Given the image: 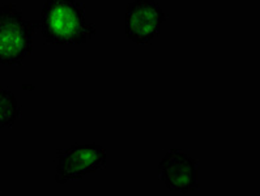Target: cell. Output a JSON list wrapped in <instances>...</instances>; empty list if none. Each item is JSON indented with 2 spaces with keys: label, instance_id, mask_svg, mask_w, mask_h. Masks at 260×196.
Returning a JSON list of instances; mask_svg holds the SVG:
<instances>
[{
  "label": "cell",
  "instance_id": "cell-1",
  "mask_svg": "<svg viewBox=\"0 0 260 196\" xmlns=\"http://www.w3.org/2000/svg\"><path fill=\"white\" fill-rule=\"evenodd\" d=\"M38 29L52 45H83L97 34L94 24L86 21L85 7L79 0H46Z\"/></svg>",
  "mask_w": 260,
  "mask_h": 196
},
{
  "label": "cell",
  "instance_id": "cell-2",
  "mask_svg": "<svg viewBox=\"0 0 260 196\" xmlns=\"http://www.w3.org/2000/svg\"><path fill=\"white\" fill-rule=\"evenodd\" d=\"M38 20L29 21L13 3L0 6V64L17 66L33 51Z\"/></svg>",
  "mask_w": 260,
  "mask_h": 196
},
{
  "label": "cell",
  "instance_id": "cell-3",
  "mask_svg": "<svg viewBox=\"0 0 260 196\" xmlns=\"http://www.w3.org/2000/svg\"><path fill=\"white\" fill-rule=\"evenodd\" d=\"M106 149L101 145L75 144L56 152L55 182L66 184L70 181H81L106 166Z\"/></svg>",
  "mask_w": 260,
  "mask_h": 196
},
{
  "label": "cell",
  "instance_id": "cell-4",
  "mask_svg": "<svg viewBox=\"0 0 260 196\" xmlns=\"http://www.w3.org/2000/svg\"><path fill=\"white\" fill-rule=\"evenodd\" d=\"M200 164L183 149H169L157 166L158 178L173 192L188 193L200 188Z\"/></svg>",
  "mask_w": 260,
  "mask_h": 196
},
{
  "label": "cell",
  "instance_id": "cell-5",
  "mask_svg": "<svg viewBox=\"0 0 260 196\" xmlns=\"http://www.w3.org/2000/svg\"><path fill=\"white\" fill-rule=\"evenodd\" d=\"M165 20L156 0H132L125 10V36L138 45L149 43L161 34Z\"/></svg>",
  "mask_w": 260,
  "mask_h": 196
},
{
  "label": "cell",
  "instance_id": "cell-6",
  "mask_svg": "<svg viewBox=\"0 0 260 196\" xmlns=\"http://www.w3.org/2000/svg\"><path fill=\"white\" fill-rule=\"evenodd\" d=\"M21 117V106L11 90L0 88V128L12 127Z\"/></svg>",
  "mask_w": 260,
  "mask_h": 196
}]
</instances>
